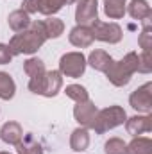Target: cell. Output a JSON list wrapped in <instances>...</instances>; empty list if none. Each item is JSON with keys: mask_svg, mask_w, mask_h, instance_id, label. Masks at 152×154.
I'll return each instance as SVG.
<instances>
[{"mask_svg": "<svg viewBox=\"0 0 152 154\" xmlns=\"http://www.w3.org/2000/svg\"><path fill=\"white\" fill-rule=\"evenodd\" d=\"M47 41V36L43 32L41 22H32L29 25V29L16 32L13 38L9 39V48L13 52V56H20V54H34L43 47V43Z\"/></svg>", "mask_w": 152, "mask_h": 154, "instance_id": "cell-1", "label": "cell"}, {"mask_svg": "<svg viewBox=\"0 0 152 154\" xmlns=\"http://www.w3.org/2000/svg\"><path fill=\"white\" fill-rule=\"evenodd\" d=\"M138 72V54L136 52H129L125 54L120 61H113L111 66L104 72L106 77L109 79V82L113 86H127L132 74Z\"/></svg>", "mask_w": 152, "mask_h": 154, "instance_id": "cell-2", "label": "cell"}, {"mask_svg": "<svg viewBox=\"0 0 152 154\" xmlns=\"http://www.w3.org/2000/svg\"><path fill=\"white\" fill-rule=\"evenodd\" d=\"M125 120H127V113L122 106H109V108H104V109L97 111V116L93 120L91 129L97 134H104V133L111 131L114 127L125 124Z\"/></svg>", "mask_w": 152, "mask_h": 154, "instance_id": "cell-3", "label": "cell"}, {"mask_svg": "<svg viewBox=\"0 0 152 154\" xmlns=\"http://www.w3.org/2000/svg\"><path fill=\"white\" fill-rule=\"evenodd\" d=\"M86 56L82 52H66L59 59V72L66 77H81L86 72Z\"/></svg>", "mask_w": 152, "mask_h": 154, "instance_id": "cell-4", "label": "cell"}, {"mask_svg": "<svg viewBox=\"0 0 152 154\" xmlns=\"http://www.w3.org/2000/svg\"><path fill=\"white\" fill-rule=\"evenodd\" d=\"M91 32H93V39H99V41H104V43H120L123 38V31L118 23L114 22H100V20H95L91 25H90Z\"/></svg>", "mask_w": 152, "mask_h": 154, "instance_id": "cell-5", "label": "cell"}, {"mask_svg": "<svg viewBox=\"0 0 152 154\" xmlns=\"http://www.w3.org/2000/svg\"><path fill=\"white\" fill-rule=\"evenodd\" d=\"M23 70H25V74L29 75V90H31L32 93L39 95V93H41V88H43L45 74H47L45 63H43L39 57H29V59L23 63Z\"/></svg>", "mask_w": 152, "mask_h": 154, "instance_id": "cell-6", "label": "cell"}, {"mask_svg": "<svg viewBox=\"0 0 152 154\" xmlns=\"http://www.w3.org/2000/svg\"><path fill=\"white\" fill-rule=\"evenodd\" d=\"M129 104L138 113L149 115L152 111V82H145L129 95Z\"/></svg>", "mask_w": 152, "mask_h": 154, "instance_id": "cell-7", "label": "cell"}, {"mask_svg": "<svg viewBox=\"0 0 152 154\" xmlns=\"http://www.w3.org/2000/svg\"><path fill=\"white\" fill-rule=\"evenodd\" d=\"M95 20H99V0H77V7H75L77 25L90 27Z\"/></svg>", "mask_w": 152, "mask_h": 154, "instance_id": "cell-8", "label": "cell"}, {"mask_svg": "<svg viewBox=\"0 0 152 154\" xmlns=\"http://www.w3.org/2000/svg\"><path fill=\"white\" fill-rule=\"evenodd\" d=\"M97 106L88 99L84 102H77L75 108H74V118L79 122L81 127H86V129H91L93 125V120L97 116Z\"/></svg>", "mask_w": 152, "mask_h": 154, "instance_id": "cell-9", "label": "cell"}, {"mask_svg": "<svg viewBox=\"0 0 152 154\" xmlns=\"http://www.w3.org/2000/svg\"><path fill=\"white\" fill-rule=\"evenodd\" d=\"M125 131L131 136H140L152 131V115H134L125 120Z\"/></svg>", "mask_w": 152, "mask_h": 154, "instance_id": "cell-10", "label": "cell"}, {"mask_svg": "<svg viewBox=\"0 0 152 154\" xmlns=\"http://www.w3.org/2000/svg\"><path fill=\"white\" fill-rule=\"evenodd\" d=\"M63 88V75L59 70H47L45 74V81H43V88H41V93L43 97H56Z\"/></svg>", "mask_w": 152, "mask_h": 154, "instance_id": "cell-11", "label": "cell"}, {"mask_svg": "<svg viewBox=\"0 0 152 154\" xmlns=\"http://www.w3.org/2000/svg\"><path fill=\"white\" fill-rule=\"evenodd\" d=\"M0 140L7 145H18L23 140V129L18 122H5L0 127Z\"/></svg>", "mask_w": 152, "mask_h": 154, "instance_id": "cell-12", "label": "cell"}, {"mask_svg": "<svg viewBox=\"0 0 152 154\" xmlns=\"http://www.w3.org/2000/svg\"><path fill=\"white\" fill-rule=\"evenodd\" d=\"M68 39H70V43H72L74 47H77V48H86V47H90V45L95 41L91 29L86 27V25H75V27L70 31Z\"/></svg>", "mask_w": 152, "mask_h": 154, "instance_id": "cell-13", "label": "cell"}, {"mask_svg": "<svg viewBox=\"0 0 152 154\" xmlns=\"http://www.w3.org/2000/svg\"><path fill=\"white\" fill-rule=\"evenodd\" d=\"M113 61H114L113 57H111L106 50H100V48L91 50L90 56L86 57V63H88L91 68H95L97 72H106V70L111 66Z\"/></svg>", "mask_w": 152, "mask_h": 154, "instance_id": "cell-14", "label": "cell"}, {"mask_svg": "<svg viewBox=\"0 0 152 154\" xmlns=\"http://www.w3.org/2000/svg\"><path fill=\"white\" fill-rule=\"evenodd\" d=\"M125 13H129L131 18H134L138 22H143L152 16V9L147 0H131V4L125 7Z\"/></svg>", "mask_w": 152, "mask_h": 154, "instance_id": "cell-15", "label": "cell"}, {"mask_svg": "<svg viewBox=\"0 0 152 154\" xmlns=\"http://www.w3.org/2000/svg\"><path fill=\"white\" fill-rule=\"evenodd\" d=\"M41 27L47 39H56L65 32V22L56 16H47L45 20H41Z\"/></svg>", "mask_w": 152, "mask_h": 154, "instance_id": "cell-16", "label": "cell"}, {"mask_svg": "<svg viewBox=\"0 0 152 154\" xmlns=\"http://www.w3.org/2000/svg\"><path fill=\"white\" fill-rule=\"evenodd\" d=\"M7 23H9V27H11L14 32H22V31L29 29V25H31L32 22H31V14H27L23 9H16V11L9 13Z\"/></svg>", "mask_w": 152, "mask_h": 154, "instance_id": "cell-17", "label": "cell"}, {"mask_svg": "<svg viewBox=\"0 0 152 154\" xmlns=\"http://www.w3.org/2000/svg\"><path fill=\"white\" fill-rule=\"evenodd\" d=\"M88 145H90V133H88V129L86 127L74 129L72 134H70V147H72V151L82 152V151L88 149Z\"/></svg>", "mask_w": 152, "mask_h": 154, "instance_id": "cell-18", "label": "cell"}, {"mask_svg": "<svg viewBox=\"0 0 152 154\" xmlns=\"http://www.w3.org/2000/svg\"><path fill=\"white\" fill-rule=\"evenodd\" d=\"M127 154H152V140L147 136H134L127 143Z\"/></svg>", "mask_w": 152, "mask_h": 154, "instance_id": "cell-19", "label": "cell"}, {"mask_svg": "<svg viewBox=\"0 0 152 154\" xmlns=\"http://www.w3.org/2000/svg\"><path fill=\"white\" fill-rule=\"evenodd\" d=\"M77 0H39L38 13L45 14V16H54L57 11H61L65 5L68 4H75Z\"/></svg>", "mask_w": 152, "mask_h": 154, "instance_id": "cell-20", "label": "cell"}, {"mask_svg": "<svg viewBox=\"0 0 152 154\" xmlns=\"http://www.w3.org/2000/svg\"><path fill=\"white\" fill-rule=\"evenodd\" d=\"M125 2L127 0H104V13L111 20H120L125 14Z\"/></svg>", "mask_w": 152, "mask_h": 154, "instance_id": "cell-21", "label": "cell"}, {"mask_svg": "<svg viewBox=\"0 0 152 154\" xmlns=\"http://www.w3.org/2000/svg\"><path fill=\"white\" fill-rule=\"evenodd\" d=\"M16 93V84L7 72H0V99L11 100Z\"/></svg>", "mask_w": 152, "mask_h": 154, "instance_id": "cell-22", "label": "cell"}, {"mask_svg": "<svg viewBox=\"0 0 152 154\" xmlns=\"http://www.w3.org/2000/svg\"><path fill=\"white\" fill-rule=\"evenodd\" d=\"M65 93H66L68 99H72V100H75V102H84V100L90 99L88 90H86L84 86H81V84H68V86L65 88Z\"/></svg>", "mask_w": 152, "mask_h": 154, "instance_id": "cell-23", "label": "cell"}, {"mask_svg": "<svg viewBox=\"0 0 152 154\" xmlns=\"http://www.w3.org/2000/svg\"><path fill=\"white\" fill-rule=\"evenodd\" d=\"M138 45L143 50H150L152 48V25H150V18L143 20V29L138 36Z\"/></svg>", "mask_w": 152, "mask_h": 154, "instance_id": "cell-24", "label": "cell"}, {"mask_svg": "<svg viewBox=\"0 0 152 154\" xmlns=\"http://www.w3.org/2000/svg\"><path fill=\"white\" fill-rule=\"evenodd\" d=\"M104 152L106 154H127V143L122 138H109L104 143Z\"/></svg>", "mask_w": 152, "mask_h": 154, "instance_id": "cell-25", "label": "cell"}, {"mask_svg": "<svg viewBox=\"0 0 152 154\" xmlns=\"http://www.w3.org/2000/svg\"><path fill=\"white\" fill-rule=\"evenodd\" d=\"M18 154H43V149L32 136H27L25 142H20L18 145Z\"/></svg>", "mask_w": 152, "mask_h": 154, "instance_id": "cell-26", "label": "cell"}, {"mask_svg": "<svg viewBox=\"0 0 152 154\" xmlns=\"http://www.w3.org/2000/svg\"><path fill=\"white\" fill-rule=\"evenodd\" d=\"M138 72H140V74H150L152 72L150 50H143V52L138 56Z\"/></svg>", "mask_w": 152, "mask_h": 154, "instance_id": "cell-27", "label": "cell"}, {"mask_svg": "<svg viewBox=\"0 0 152 154\" xmlns=\"http://www.w3.org/2000/svg\"><path fill=\"white\" fill-rule=\"evenodd\" d=\"M13 57H14V56H13L9 45L0 43V65H9V63L13 61Z\"/></svg>", "mask_w": 152, "mask_h": 154, "instance_id": "cell-28", "label": "cell"}, {"mask_svg": "<svg viewBox=\"0 0 152 154\" xmlns=\"http://www.w3.org/2000/svg\"><path fill=\"white\" fill-rule=\"evenodd\" d=\"M38 7H39V0H23V4H22V9H23L27 14L38 13Z\"/></svg>", "mask_w": 152, "mask_h": 154, "instance_id": "cell-29", "label": "cell"}, {"mask_svg": "<svg viewBox=\"0 0 152 154\" xmlns=\"http://www.w3.org/2000/svg\"><path fill=\"white\" fill-rule=\"evenodd\" d=\"M0 154H11V152H0Z\"/></svg>", "mask_w": 152, "mask_h": 154, "instance_id": "cell-30", "label": "cell"}]
</instances>
